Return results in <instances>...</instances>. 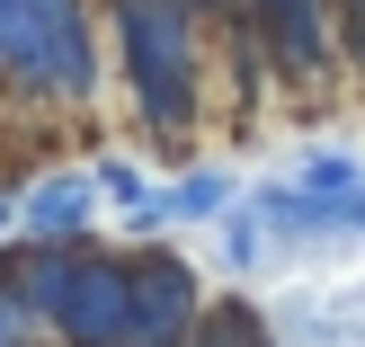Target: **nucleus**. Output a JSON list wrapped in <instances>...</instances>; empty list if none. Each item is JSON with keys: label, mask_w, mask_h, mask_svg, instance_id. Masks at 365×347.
<instances>
[{"label": "nucleus", "mask_w": 365, "mask_h": 347, "mask_svg": "<svg viewBox=\"0 0 365 347\" xmlns=\"http://www.w3.org/2000/svg\"><path fill=\"white\" fill-rule=\"evenodd\" d=\"M205 205H223V178H196V187H178V196H152V223H170V214H205Z\"/></svg>", "instance_id": "f257e3e1"}, {"label": "nucleus", "mask_w": 365, "mask_h": 347, "mask_svg": "<svg viewBox=\"0 0 365 347\" xmlns=\"http://www.w3.org/2000/svg\"><path fill=\"white\" fill-rule=\"evenodd\" d=\"M303 187H321V196L348 187V160H339V152H312V160H303Z\"/></svg>", "instance_id": "f03ea898"}]
</instances>
